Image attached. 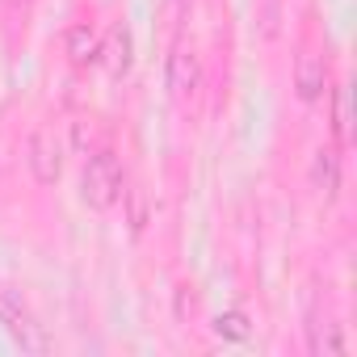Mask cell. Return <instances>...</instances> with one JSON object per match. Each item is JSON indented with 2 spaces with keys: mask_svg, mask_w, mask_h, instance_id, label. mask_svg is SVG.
Here are the masks:
<instances>
[{
  "mask_svg": "<svg viewBox=\"0 0 357 357\" xmlns=\"http://www.w3.org/2000/svg\"><path fill=\"white\" fill-rule=\"evenodd\" d=\"M80 198L93 211H109L122 202V164L114 151H97L89 155L84 172H80Z\"/></svg>",
  "mask_w": 357,
  "mask_h": 357,
  "instance_id": "cell-1",
  "label": "cell"
},
{
  "mask_svg": "<svg viewBox=\"0 0 357 357\" xmlns=\"http://www.w3.org/2000/svg\"><path fill=\"white\" fill-rule=\"evenodd\" d=\"M0 328H5V336H9L22 353H47V349H51L47 328L34 319V311H30L13 290H0Z\"/></svg>",
  "mask_w": 357,
  "mask_h": 357,
  "instance_id": "cell-2",
  "label": "cell"
},
{
  "mask_svg": "<svg viewBox=\"0 0 357 357\" xmlns=\"http://www.w3.org/2000/svg\"><path fill=\"white\" fill-rule=\"evenodd\" d=\"M26 164H30L38 185H55L59 181V172H63V147H59V139H55L51 126H38L26 139Z\"/></svg>",
  "mask_w": 357,
  "mask_h": 357,
  "instance_id": "cell-3",
  "label": "cell"
},
{
  "mask_svg": "<svg viewBox=\"0 0 357 357\" xmlns=\"http://www.w3.org/2000/svg\"><path fill=\"white\" fill-rule=\"evenodd\" d=\"M198 89H202V59L190 43H176L168 55V93L172 101L185 105L190 97H198Z\"/></svg>",
  "mask_w": 357,
  "mask_h": 357,
  "instance_id": "cell-4",
  "label": "cell"
},
{
  "mask_svg": "<svg viewBox=\"0 0 357 357\" xmlns=\"http://www.w3.org/2000/svg\"><path fill=\"white\" fill-rule=\"evenodd\" d=\"M130 59H135V43H130V30L126 26H109L105 38H101V51H97V63L109 72V80H122L130 72Z\"/></svg>",
  "mask_w": 357,
  "mask_h": 357,
  "instance_id": "cell-5",
  "label": "cell"
},
{
  "mask_svg": "<svg viewBox=\"0 0 357 357\" xmlns=\"http://www.w3.org/2000/svg\"><path fill=\"white\" fill-rule=\"evenodd\" d=\"M324 84H328V63H324V55L303 51L298 63H294V89H298V97H303V101H319V97H324Z\"/></svg>",
  "mask_w": 357,
  "mask_h": 357,
  "instance_id": "cell-6",
  "label": "cell"
},
{
  "mask_svg": "<svg viewBox=\"0 0 357 357\" xmlns=\"http://www.w3.org/2000/svg\"><path fill=\"white\" fill-rule=\"evenodd\" d=\"M311 190L319 198H336L340 194V151L336 147H319L315 160H311Z\"/></svg>",
  "mask_w": 357,
  "mask_h": 357,
  "instance_id": "cell-7",
  "label": "cell"
},
{
  "mask_svg": "<svg viewBox=\"0 0 357 357\" xmlns=\"http://www.w3.org/2000/svg\"><path fill=\"white\" fill-rule=\"evenodd\" d=\"M63 51H68L72 68H93L97 63V51H101V38H97V30L89 22H80V26H72L63 34Z\"/></svg>",
  "mask_w": 357,
  "mask_h": 357,
  "instance_id": "cell-8",
  "label": "cell"
},
{
  "mask_svg": "<svg viewBox=\"0 0 357 357\" xmlns=\"http://www.w3.org/2000/svg\"><path fill=\"white\" fill-rule=\"evenodd\" d=\"M349 130H353V101H349V89H332V135L336 143H349Z\"/></svg>",
  "mask_w": 357,
  "mask_h": 357,
  "instance_id": "cell-9",
  "label": "cell"
},
{
  "mask_svg": "<svg viewBox=\"0 0 357 357\" xmlns=\"http://www.w3.org/2000/svg\"><path fill=\"white\" fill-rule=\"evenodd\" d=\"M307 349H311L315 357H336V353H344V340H340V332H336V324H311V336H307Z\"/></svg>",
  "mask_w": 357,
  "mask_h": 357,
  "instance_id": "cell-10",
  "label": "cell"
},
{
  "mask_svg": "<svg viewBox=\"0 0 357 357\" xmlns=\"http://www.w3.org/2000/svg\"><path fill=\"white\" fill-rule=\"evenodd\" d=\"M215 336L219 340H248V332H252V319L244 315V311H223V315H215Z\"/></svg>",
  "mask_w": 357,
  "mask_h": 357,
  "instance_id": "cell-11",
  "label": "cell"
},
{
  "mask_svg": "<svg viewBox=\"0 0 357 357\" xmlns=\"http://www.w3.org/2000/svg\"><path fill=\"white\" fill-rule=\"evenodd\" d=\"M122 198L130 202V231L139 236L147 227V194L143 190H122Z\"/></svg>",
  "mask_w": 357,
  "mask_h": 357,
  "instance_id": "cell-12",
  "label": "cell"
},
{
  "mask_svg": "<svg viewBox=\"0 0 357 357\" xmlns=\"http://www.w3.org/2000/svg\"><path fill=\"white\" fill-rule=\"evenodd\" d=\"M194 307H198V298L190 294V286H181V298H176V315L185 319V315H194Z\"/></svg>",
  "mask_w": 357,
  "mask_h": 357,
  "instance_id": "cell-13",
  "label": "cell"
}]
</instances>
